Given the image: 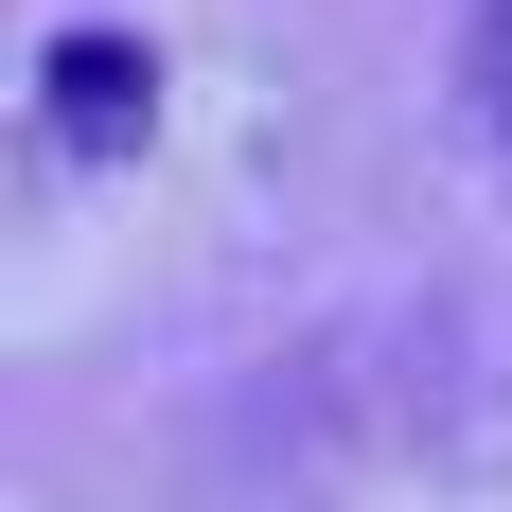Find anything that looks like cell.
<instances>
[{
  "instance_id": "1",
  "label": "cell",
  "mask_w": 512,
  "mask_h": 512,
  "mask_svg": "<svg viewBox=\"0 0 512 512\" xmlns=\"http://www.w3.org/2000/svg\"><path fill=\"white\" fill-rule=\"evenodd\" d=\"M36 124H53L71 159H142V124H159V53L106 36V18H71V36L36 53Z\"/></svg>"
},
{
  "instance_id": "2",
  "label": "cell",
  "mask_w": 512,
  "mask_h": 512,
  "mask_svg": "<svg viewBox=\"0 0 512 512\" xmlns=\"http://www.w3.org/2000/svg\"><path fill=\"white\" fill-rule=\"evenodd\" d=\"M460 89H477V124L512 142V0H477V36H460Z\"/></svg>"
}]
</instances>
